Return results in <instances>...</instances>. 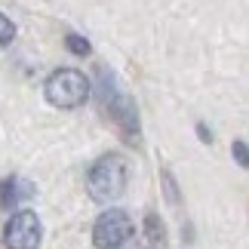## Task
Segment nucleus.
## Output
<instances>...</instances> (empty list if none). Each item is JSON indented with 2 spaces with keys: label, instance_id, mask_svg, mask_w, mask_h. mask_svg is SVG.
I'll return each instance as SVG.
<instances>
[{
  "label": "nucleus",
  "instance_id": "10",
  "mask_svg": "<svg viewBox=\"0 0 249 249\" xmlns=\"http://www.w3.org/2000/svg\"><path fill=\"white\" fill-rule=\"evenodd\" d=\"M197 132H200V142H213V136L206 132V126H203V123H197Z\"/></svg>",
  "mask_w": 249,
  "mask_h": 249
},
{
  "label": "nucleus",
  "instance_id": "8",
  "mask_svg": "<svg viewBox=\"0 0 249 249\" xmlns=\"http://www.w3.org/2000/svg\"><path fill=\"white\" fill-rule=\"evenodd\" d=\"M148 237H151V240H154V243H163V222H157V215L154 213H151L148 215Z\"/></svg>",
  "mask_w": 249,
  "mask_h": 249
},
{
  "label": "nucleus",
  "instance_id": "3",
  "mask_svg": "<svg viewBox=\"0 0 249 249\" xmlns=\"http://www.w3.org/2000/svg\"><path fill=\"white\" fill-rule=\"evenodd\" d=\"M132 237V218L123 209H105L92 225L95 249H120Z\"/></svg>",
  "mask_w": 249,
  "mask_h": 249
},
{
  "label": "nucleus",
  "instance_id": "1",
  "mask_svg": "<svg viewBox=\"0 0 249 249\" xmlns=\"http://www.w3.org/2000/svg\"><path fill=\"white\" fill-rule=\"evenodd\" d=\"M126 178H129V169L123 154H105L95 160L89 176H86V191H89L95 203H114L126 191Z\"/></svg>",
  "mask_w": 249,
  "mask_h": 249
},
{
  "label": "nucleus",
  "instance_id": "5",
  "mask_svg": "<svg viewBox=\"0 0 249 249\" xmlns=\"http://www.w3.org/2000/svg\"><path fill=\"white\" fill-rule=\"evenodd\" d=\"M111 117L120 129V139L126 145H139V114H136V105L126 95H117L111 102Z\"/></svg>",
  "mask_w": 249,
  "mask_h": 249
},
{
  "label": "nucleus",
  "instance_id": "6",
  "mask_svg": "<svg viewBox=\"0 0 249 249\" xmlns=\"http://www.w3.org/2000/svg\"><path fill=\"white\" fill-rule=\"evenodd\" d=\"M65 46H68L74 55H89V53H92L89 40H86V37H80V34H68V37H65Z\"/></svg>",
  "mask_w": 249,
  "mask_h": 249
},
{
  "label": "nucleus",
  "instance_id": "9",
  "mask_svg": "<svg viewBox=\"0 0 249 249\" xmlns=\"http://www.w3.org/2000/svg\"><path fill=\"white\" fill-rule=\"evenodd\" d=\"M231 151H234V157H237V163H240V166H246V142H243V139H237Z\"/></svg>",
  "mask_w": 249,
  "mask_h": 249
},
{
  "label": "nucleus",
  "instance_id": "2",
  "mask_svg": "<svg viewBox=\"0 0 249 249\" xmlns=\"http://www.w3.org/2000/svg\"><path fill=\"white\" fill-rule=\"evenodd\" d=\"M43 92H46V102H50L53 108L71 111V108H80V105L89 99L92 83L77 68H59V71H53L50 77H46Z\"/></svg>",
  "mask_w": 249,
  "mask_h": 249
},
{
  "label": "nucleus",
  "instance_id": "7",
  "mask_svg": "<svg viewBox=\"0 0 249 249\" xmlns=\"http://www.w3.org/2000/svg\"><path fill=\"white\" fill-rule=\"evenodd\" d=\"M13 37H16V25L0 13V50H6V46L13 43Z\"/></svg>",
  "mask_w": 249,
  "mask_h": 249
},
{
  "label": "nucleus",
  "instance_id": "4",
  "mask_svg": "<svg viewBox=\"0 0 249 249\" xmlns=\"http://www.w3.org/2000/svg\"><path fill=\"white\" fill-rule=\"evenodd\" d=\"M43 240V225L37 213L31 209H18L9 215V222L3 228V243L6 249H40Z\"/></svg>",
  "mask_w": 249,
  "mask_h": 249
}]
</instances>
